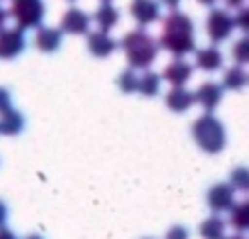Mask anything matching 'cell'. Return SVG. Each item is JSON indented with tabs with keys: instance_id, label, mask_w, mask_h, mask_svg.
<instances>
[{
	"instance_id": "cell-33",
	"label": "cell",
	"mask_w": 249,
	"mask_h": 239,
	"mask_svg": "<svg viewBox=\"0 0 249 239\" xmlns=\"http://www.w3.org/2000/svg\"><path fill=\"white\" fill-rule=\"evenodd\" d=\"M198 3H200V5H210V8H213V5L217 3V0H198Z\"/></svg>"
},
{
	"instance_id": "cell-9",
	"label": "cell",
	"mask_w": 249,
	"mask_h": 239,
	"mask_svg": "<svg viewBox=\"0 0 249 239\" xmlns=\"http://www.w3.org/2000/svg\"><path fill=\"white\" fill-rule=\"evenodd\" d=\"M205 200H208V207H210L215 215L227 212V210L234 205V188H232L230 183H215V186H210Z\"/></svg>"
},
{
	"instance_id": "cell-12",
	"label": "cell",
	"mask_w": 249,
	"mask_h": 239,
	"mask_svg": "<svg viewBox=\"0 0 249 239\" xmlns=\"http://www.w3.org/2000/svg\"><path fill=\"white\" fill-rule=\"evenodd\" d=\"M193 76V66L183 59V56H176L174 61H169V66L164 68L161 73V81L171 83V85H186Z\"/></svg>"
},
{
	"instance_id": "cell-26",
	"label": "cell",
	"mask_w": 249,
	"mask_h": 239,
	"mask_svg": "<svg viewBox=\"0 0 249 239\" xmlns=\"http://www.w3.org/2000/svg\"><path fill=\"white\" fill-rule=\"evenodd\" d=\"M191 237V232L183 227V224H174L169 232H166V239H188Z\"/></svg>"
},
{
	"instance_id": "cell-20",
	"label": "cell",
	"mask_w": 249,
	"mask_h": 239,
	"mask_svg": "<svg viewBox=\"0 0 249 239\" xmlns=\"http://www.w3.org/2000/svg\"><path fill=\"white\" fill-rule=\"evenodd\" d=\"M198 232H200V237L203 239H222L225 237V232H227V222L220 217V215H210V217H205L203 222H200V227H198Z\"/></svg>"
},
{
	"instance_id": "cell-36",
	"label": "cell",
	"mask_w": 249,
	"mask_h": 239,
	"mask_svg": "<svg viewBox=\"0 0 249 239\" xmlns=\"http://www.w3.org/2000/svg\"><path fill=\"white\" fill-rule=\"evenodd\" d=\"M100 3H110V0H100Z\"/></svg>"
},
{
	"instance_id": "cell-28",
	"label": "cell",
	"mask_w": 249,
	"mask_h": 239,
	"mask_svg": "<svg viewBox=\"0 0 249 239\" xmlns=\"http://www.w3.org/2000/svg\"><path fill=\"white\" fill-rule=\"evenodd\" d=\"M222 3H225V5L230 8V10H239V8H242V5L247 3V0H222Z\"/></svg>"
},
{
	"instance_id": "cell-3",
	"label": "cell",
	"mask_w": 249,
	"mask_h": 239,
	"mask_svg": "<svg viewBox=\"0 0 249 239\" xmlns=\"http://www.w3.org/2000/svg\"><path fill=\"white\" fill-rule=\"evenodd\" d=\"M191 135L193 142L205 152V154H220L227 144V132L225 125L213 115V112H203L200 117L193 120L191 125Z\"/></svg>"
},
{
	"instance_id": "cell-27",
	"label": "cell",
	"mask_w": 249,
	"mask_h": 239,
	"mask_svg": "<svg viewBox=\"0 0 249 239\" xmlns=\"http://www.w3.org/2000/svg\"><path fill=\"white\" fill-rule=\"evenodd\" d=\"M13 107V95H10V90L8 88H0V112H5V110H10Z\"/></svg>"
},
{
	"instance_id": "cell-37",
	"label": "cell",
	"mask_w": 249,
	"mask_h": 239,
	"mask_svg": "<svg viewBox=\"0 0 249 239\" xmlns=\"http://www.w3.org/2000/svg\"><path fill=\"white\" fill-rule=\"evenodd\" d=\"M69 3H76V0H69Z\"/></svg>"
},
{
	"instance_id": "cell-32",
	"label": "cell",
	"mask_w": 249,
	"mask_h": 239,
	"mask_svg": "<svg viewBox=\"0 0 249 239\" xmlns=\"http://www.w3.org/2000/svg\"><path fill=\"white\" fill-rule=\"evenodd\" d=\"M0 239H18V237H15V232H13V229L0 227Z\"/></svg>"
},
{
	"instance_id": "cell-14",
	"label": "cell",
	"mask_w": 249,
	"mask_h": 239,
	"mask_svg": "<svg viewBox=\"0 0 249 239\" xmlns=\"http://www.w3.org/2000/svg\"><path fill=\"white\" fill-rule=\"evenodd\" d=\"M222 51L217 49V44H208L203 49H196V66L205 73H213V71H220L222 68Z\"/></svg>"
},
{
	"instance_id": "cell-39",
	"label": "cell",
	"mask_w": 249,
	"mask_h": 239,
	"mask_svg": "<svg viewBox=\"0 0 249 239\" xmlns=\"http://www.w3.org/2000/svg\"><path fill=\"white\" fill-rule=\"evenodd\" d=\"M0 3H3V0H0Z\"/></svg>"
},
{
	"instance_id": "cell-13",
	"label": "cell",
	"mask_w": 249,
	"mask_h": 239,
	"mask_svg": "<svg viewBox=\"0 0 249 239\" xmlns=\"http://www.w3.org/2000/svg\"><path fill=\"white\" fill-rule=\"evenodd\" d=\"M61 39H64V32H61L59 27H44V25H42V27H37L32 44H35L39 51L52 54V51H56V49L61 47Z\"/></svg>"
},
{
	"instance_id": "cell-31",
	"label": "cell",
	"mask_w": 249,
	"mask_h": 239,
	"mask_svg": "<svg viewBox=\"0 0 249 239\" xmlns=\"http://www.w3.org/2000/svg\"><path fill=\"white\" fill-rule=\"evenodd\" d=\"M10 20V15H8V10L5 8H0V32H3L5 30V22Z\"/></svg>"
},
{
	"instance_id": "cell-38",
	"label": "cell",
	"mask_w": 249,
	"mask_h": 239,
	"mask_svg": "<svg viewBox=\"0 0 249 239\" xmlns=\"http://www.w3.org/2000/svg\"><path fill=\"white\" fill-rule=\"evenodd\" d=\"M144 239H152V237H144Z\"/></svg>"
},
{
	"instance_id": "cell-21",
	"label": "cell",
	"mask_w": 249,
	"mask_h": 239,
	"mask_svg": "<svg viewBox=\"0 0 249 239\" xmlns=\"http://www.w3.org/2000/svg\"><path fill=\"white\" fill-rule=\"evenodd\" d=\"M159 90H161V76L147 68L137 81V93L144 98H154V95H159Z\"/></svg>"
},
{
	"instance_id": "cell-1",
	"label": "cell",
	"mask_w": 249,
	"mask_h": 239,
	"mask_svg": "<svg viewBox=\"0 0 249 239\" xmlns=\"http://www.w3.org/2000/svg\"><path fill=\"white\" fill-rule=\"evenodd\" d=\"M159 49L174 54V56H188L196 51V27L193 20L181 13V10H171L164 20H161V34H159Z\"/></svg>"
},
{
	"instance_id": "cell-35",
	"label": "cell",
	"mask_w": 249,
	"mask_h": 239,
	"mask_svg": "<svg viewBox=\"0 0 249 239\" xmlns=\"http://www.w3.org/2000/svg\"><path fill=\"white\" fill-rule=\"evenodd\" d=\"M25 239H44V237H39V234H27Z\"/></svg>"
},
{
	"instance_id": "cell-15",
	"label": "cell",
	"mask_w": 249,
	"mask_h": 239,
	"mask_svg": "<svg viewBox=\"0 0 249 239\" xmlns=\"http://www.w3.org/2000/svg\"><path fill=\"white\" fill-rule=\"evenodd\" d=\"M164 100H166V107L171 112H186V110H191L196 105V98H193V93L186 85H171V90L166 93Z\"/></svg>"
},
{
	"instance_id": "cell-23",
	"label": "cell",
	"mask_w": 249,
	"mask_h": 239,
	"mask_svg": "<svg viewBox=\"0 0 249 239\" xmlns=\"http://www.w3.org/2000/svg\"><path fill=\"white\" fill-rule=\"evenodd\" d=\"M137 81H140V76H137V71L135 68H124L120 76H117V88L122 90V93H137Z\"/></svg>"
},
{
	"instance_id": "cell-11",
	"label": "cell",
	"mask_w": 249,
	"mask_h": 239,
	"mask_svg": "<svg viewBox=\"0 0 249 239\" xmlns=\"http://www.w3.org/2000/svg\"><path fill=\"white\" fill-rule=\"evenodd\" d=\"M86 47H88V51H90L95 59H107V56L117 49V42L110 37V32L95 30V32H88V34H86Z\"/></svg>"
},
{
	"instance_id": "cell-17",
	"label": "cell",
	"mask_w": 249,
	"mask_h": 239,
	"mask_svg": "<svg viewBox=\"0 0 249 239\" xmlns=\"http://www.w3.org/2000/svg\"><path fill=\"white\" fill-rule=\"evenodd\" d=\"M25 130V117L22 112L18 110H5V112H0V135H5V137H18L20 132Z\"/></svg>"
},
{
	"instance_id": "cell-8",
	"label": "cell",
	"mask_w": 249,
	"mask_h": 239,
	"mask_svg": "<svg viewBox=\"0 0 249 239\" xmlns=\"http://www.w3.org/2000/svg\"><path fill=\"white\" fill-rule=\"evenodd\" d=\"M90 15L88 13H83L81 8H69L66 13H64V17H61V32L64 34H73V37H83V34H88L90 32Z\"/></svg>"
},
{
	"instance_id": "cell-29",
	"label": "cell",
	"mask_w": 249,
	"mask_h": 239,
	"mask_svg": "<svg viewBox=\"0 0 249 239\" xmlns=\"http://www.w3.org/2000/svg\"><path fill=\"white\" fill-rule=\"evenodd\" d=\"M5 220H8V205H5L3 200H0V227L5 224Z\"/></svg>"
},
{
	"instance_id": "cell-18",
	"label": "cell",
	"mask_w": 249,
	"mask_h": 239,
	"mask_svg": "<svg viewBox=\"0 0 249 239\" xmlns=\"http://www.w3.org/2000/svg\"><path fill=\"white\" fill-rule=\"evenodd\" d=\"M230 212V224H232V229L234 232H249V198H244V200H234V205L227 210Z\"/></svg>"
},
{
	"instance_id": "cell-34",
	"label": "cell",
	"mask_w": 249,
	"mask_h": 239,
	"mask_svg": "<svg viewBox=\"0 0 249 239\" xmlns=\"http://www.w3.org/2000/svg\"><path fill=\"white\" fill-rule=\"evenodd\" d=\"M222 239H244V237H242V234H232V237H227V234H225Z\"/></svg>"
},
{
	"instance_id": "cell-30",
	"label": "cell",
	"mask_w": 249,
	"mask_h": 239,
	"mask_svg": "<svg viewBox=\"0 0 249 239\" xmlns=\"http://www.w3.org/2000/svg\"><path fill=\"white\" fill-rule=\"evenodd\" d=\"M161 5H166V8H171V10H178V5L183 3V0H159Z\"/></svg>"
},
{
	"instance_id": "cell-24",
	"label": "cell",
	"mask_w": 249,
	"mask_h": 239,
	"mask_svg": "<svg viewBox=\"0 0 249 239\" xmlns=\"http://www.w3.org/2000/svg\"><path fill=\"white\" fill-rule=\"evenodd\" d=\"M232 59H234V64H239V66H249V34L239 37V39L232 44Z\"/></svg>"
},
{
	"instance_id": "cell-4",
	"label": "cell",
	"mask_w": 249,
	"mask_h": 239,
	"mask_svg": "<svg viewBox=\"0 0 249 239\" xmlns=\"http://www.w3.org/2000/svg\"><path fill=\"white\" fill-rule=\"evenodd\" d=\"M8 15L15 22V27H20V30H37L44 22L47 8H44V0H10Z\"/></svg>"
},
{
	"instance_id": "cell-5",
	"label": "cell",
	"mask_w": 249,
	"mask_h": 239,
	"mask_svg": "<svg viewBox=\"0 0 249 239\" xmlns=\"http://www.w3.org/2000/svg\"><path fill=\"white\" fill-rule=\"evenodd\" d=\"M234 15H230L225 8H213L208 13V20H205V34L213 44H220V42H227L234 32Z\"/></svg>"
},
{
	"instance_id": "cell-6",
	"label": "cell",
	"mask_w": 249,
	"mask_h": 239,
	"mask_svg": "<svg viewBox=\"0 0 249 239\" xmlns=\"http://www.w3.org/2000/svg\"><path fill=\"white\" fill-rule=\"evenodd\" d=\"M27 47V39H25V30L20 27H5L0 32V59L3 61H10V59H18Z\"/></svg>"
},
{
	"instance_id": "cell-7",
	"label": "cell",
	"mask_w": 249,
	"mask_h": 239,
	"mask_svg": "<svg viewBox=\"0 0 249 239\" xmlns=\"http://www.w3.org/2000/svg\"><path fill=\"white\" fill-rule=\"evenodd\" d=\"M130 15L140 27H149L161 20V3L159 0H132Z\"/></svg>"
},
{
	"instance_id": "cell-19",
	"label": "cell",
	"mask_w": 249,
	"mask_h": 239,
	"mask_svg": "<svg viewBox=\"0 0 249 239\" xmlns=\"http://www.w3.org/2000/svg\"><path fill=\"white\" fill-rule=\"evenodd\" d=\"M247 83H249V73L244 71V66L234 64V66L225 68V73H222V83H220V85H222L225 90H242Z\"/></svg>"
},
{
	"instance_id": "cell-22",
	"label": "cell",
	"mask_w": 249,
	"mask_h": 239,
	"mask_svg": "<svg viewBox=\"0 0 249 239\" xmlns=\"http://www.w3.org/2000/svg\"><path fill=\"white\" fill-rule=\"evenodd\" d=\"M230 186L234 188V193L249 195V169H247V166L232 169V173H230Z\"/></svg>"
},
{
	"instance_id": "cell-2",
	"label": "cell",
	"mask_w": 249,
	"mask_h": 239,
	"mask_svg": "<svg viewBox=\"0 0 249 239\" xmlns=\"http://www.w3.org/2000/svg\"><path fill=\"white\" fill-rule=\"evenodd\" d=\"M120 47L124 51V59H127L130 68H135V71H147L159 56V42L144 27L130 30L122 37Z\"/></svg>"
},
{
	"instance_id": "cell-16",
	"label": "cell",
	"mask_w": 249,
	"mask_h": 239,
	"mask_svg": "<svg viewBox=\"0 0 249 239\" xmlns=\"http://www.w3.org/2000/svg\"><path fill=\"white\" fill-rule=\"evenodd\" d=\"M90 22H95V27H98V30L110 32V30H115V27L120 25V10H117L112 3H100V5H98V10L93 13Z\"/></svg>"
},
{
	"instance_id": "cell-25",
	"label": "cell",
	"mask_w": 249,
	"mask_h": 239,
	"mask_svg": "<svg viewBox=\"0 0 249 239\" xmlns=\"http://www.w3.org/2000/svg\"><path fill=\"white\" fill-rule=\"evenodd\" d=\"M234 27L242 30L244 34H249V5H242L234 15Z\"/></svg>"
},
{
	"instance_id": "cell-10",
	"label": "cell",
	"mask_w": 249,
	"mask_h": 239,
	"mask_svg": "<svg viewBox=\"0 0 249 239\" xmlns=\"http://www.w3.org/2000/svg\"><path fill=\"white\" fill-rule=\"evenodd\" d=\"M222 93H225V88H222L220 83H215V81H203V83L196 88L193 98H196V102H198L205 112H213V110L222 102Z\"/></svg>"
}]
</instances>
